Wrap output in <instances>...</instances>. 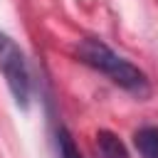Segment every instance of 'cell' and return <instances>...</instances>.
<instances>
[{"mask_svg": "<svg viewBox=\"0 0 158 158\" xmlns=\"http://www.w3.org/2000/svg\"><path fill=\"white\" fill-rule=\"evenodd\" d=\"M77 57L84 64L104 72L114 84H118V86H123L133 94H146V89H148L146 74L138 67H133L131 62H126L123 57H118L116 52H111L101 40H94V37L81 40L79 47H77Z\"/></svg>", "mask_w": 158, "mask_h": 158, "instance_id": "1", "label": "cell"}, {"mask_svg": "<svg viewBox=\"0 0 158 158\" xmlns=\"http://www.w3.org/2000/svg\"><path fill=\"white\" fill-rule=\"evenodd\" d=\"M0 72L17 101V106H27L30 104V72H27V62L25 54L20 52V47L5 35L0 32Z\"/></svg>", "mask_w": 158, "mask_h": 158, "instance_id": "2", "label": "cell"}, {"mask_svg": "<svg viewBox=\"0 0 158 158\" xmlns=\"http://www.w3.org/2000/svg\"><path fill=\"white\" fill-rule=\"evenodd\" d=\"M96 148L101 153V158H128L126 146L118 141L116 133L111 131H99L96 133Z\"/></svg>", "mask_w": 158, "mask_h": 158, "instance_id": "3", "label": "cell"}, {"mask_svg": "<svg viewBox=\"0 0 158 158\" xmlns=\"http://www.w3.org/2000/svg\"><path fill=\"white\" fill-rule=\"evenodd\" d=\"M133 143L143 158H158V126H146L136 131Z\"/></svg>", "mask_w": 158, "mask_h": 158, "instance_id": "4", "label": "cell"}, {"mask_svg": "<svg viewBox=\"0 0 158 158\" xmlns=\"http://www.w3.org/2000/svg\"><path fill=\"white\" fill-rule=\"evenodd\" d=\"M57 143H59V158H81L79 148H77V143H74V138L69 136L67 128L57 131Z\"/></svg>", "mask_w": 158, "mask_h": 158, "instance_id": "5", "label": "cell"}]
</instances>
